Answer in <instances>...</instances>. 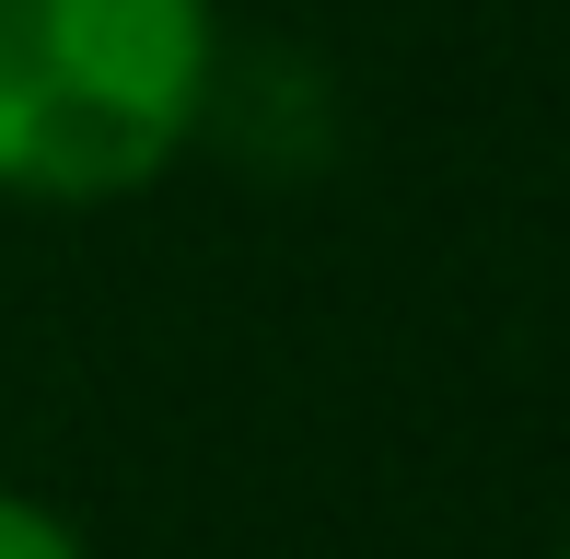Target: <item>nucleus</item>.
<instances>
[{
  "mask_svg": "<svg viewBox=\"0 0 570 559\" xmlns=\"http://www.w3.org/2000/svg\"><path fill=\"white\" fill-rule=\"evenodd\" d=\"M222 94L210 0H0V198H140Z\"/></svg>",
  "mask_w": 570,
  "mask_h": 559,
  "instance_id": "f257e3e1",
  "label": "nucleus"
},
{
  "mask_svg": "<svg viewBox=\"0 0 570 559\" xmlns=\"http://www.w3.org/2000/svg\"><path fill=\"white\" fill-rule=\"evenodd\" d=\"M0 559H94L82 537H70L47 501H23V490H0Z\"/></svg>",
  "mask_w": 570,
  "mask_h": 559,
  "instance_id": "f03ea898",
  "label": "nucleus"
},
{
  "mask_svg": "<svg viewBox=\"0 0 570 559\" xmlns=\"http://www.w3.org/2000/svg\"><path fill=\"white\" fill-rule=\"evenodd\" d=\"M559 559H570V537H559Z\"/></svg>",
  "mask_w": 570,
  "mask_h": 559,
  "instance_id": "7ed1b4c3",
  "label": "nucleus"
}]
</instances>
